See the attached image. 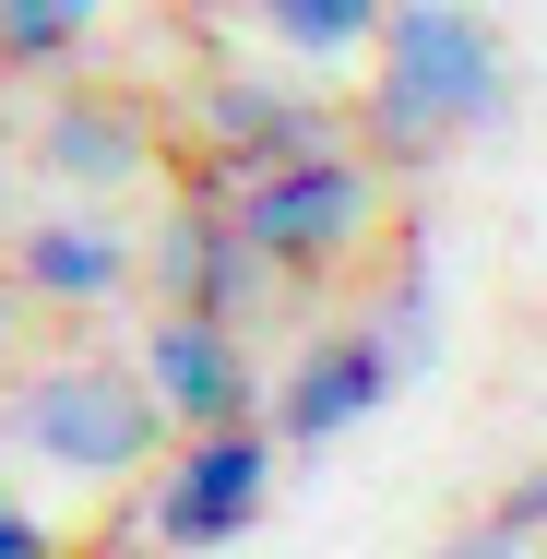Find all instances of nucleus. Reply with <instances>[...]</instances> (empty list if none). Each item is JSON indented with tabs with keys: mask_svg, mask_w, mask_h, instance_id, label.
Here are the masks:
<instances>
[{
	"mask_svg": "<svg viewBox=\"0 0 547 559\" xmlns=\"http://www.w3.org/2000/svg\"><path fill=\"white\" fill-rule=\"evenodd\" d=\"M500 119H512V36H500V12L393 0V12H381V48H369L357 155H369V167H429L440 143L500 131Z\"/></svg>",
	"mask_w": 547,
	"mask_h": 559,
	"instance_id": "nucleus-1",
	"label": "nucleus"
},
{
	"mask_svg": "<svg viewBox=\"0 0 547 559\" xmlns=\"http://www.w3.org/2000/svg\"><path fill=\"white\" fill-rule=\"evenodd\" d=\"M0 452H24V464H48L72 488H143L179 452V429L155 417L131 357L72 345V357H24V381L0 393Z\"/></svg>",
	"mask_w": 547,
	"mask_h": 559,
	"instance_id": "nucleus-2",
	"label": "nucleus"
},
{
	"mask_svg": "<svg viewBox=\"0 0 547 559\" xmlns=\"http://www.w3.org/2000/svg\"><path fill=\"white\" fill-rule=\"evenodd\" d=\"M429 357V250H417V226H405V262H393V286L369 298V310H345L333 334H310V357L286 369V393L262 405V429L286 452H322L345 441L369 405H393V381Z\"/></svg>",
	"mask_w": 547,
	"mask_h": 559,
	"instance_id": "nucleus-3",
	"label": "nucleus"
},
{
	"mask_svg": "<svg viewBox=\"0 0 547 559\" xmlns=\"http://www.w3.org/2000/svg\"><path fill=\"white\" fill-rule=\"evenodd\" d=\"M238 238L262 250L274 286H310V274H345L381 226V167L345 143V155H310V167H274V179H238L226 191Z\"/></svg>",
	"mask_w": 547,
	"mask_h": 559,
	"instance_id": "nucleus-4",
	"label": "nucleus"
},
{
	"mask_svg": "<svg viewBox=\"0 0 547 559\" xmlns=\"http://www.w3.org/2000/svg\"><path fill=\"white\" fill-rule=\"evenodd\" d=\"M274 464H286V441H274V429H215V441H179L143 488H131V512H143V536H155L167 559L238 548V536L274 512Z\"/></svg>",
	"mask_w": 547,
	"mask_h": 559,
	"instance_id": "nucleus-5",
	"label": "nucleus"
},
{
	"mask_svg": "<svg viewBox=\"0 0 547 559\" xmlns=\"http://www.w3.org/2000/svg\"><path fill=\"white\" fill-rule=\"evenodd\" d=\"M143 298H155V322H215V334H238V322L274 298V274H262V250L238 238L226 191H203V179L167 191V215L143 226Z\"/></svg>",
	"mask_w": 547,
	"mask_h": 559,
	"instance_id": "nucleus-6",
	"label": "nucleus"
},
{
	"mask_svg": "<svg viewBox=\"0 0 547 559\" xmlns=\"http://www.w3.org/2000/svg\"><path fill=\"white\" fill-rule=\"evenodd\" d=\"M24 167L48 179V203L108 215L119 191H143L167 167V119L143 108V96H119V84H60L48 108L24 119Z\"/></svg>",
	"mask_w": 547,
	"mask_h": 559,
	"instance_id": "nucleus-7",
	"label": "nucleus"
},
{
	"mask_svg": "<svg viewBox=\"0 0 547 559\" xmlns=\"http://www.w3.org/2000/svg\"><path fill=\"white\" fill-rule=\"evenodd\" d=\"M191 143H203L191 179H203V191H238V179L345 155L357 131H345V108H322V96H286V84H262V72H215V84L191 96Z\"/></svg>",
	"mask_w": 547,
	"mask_h": 559,
	"instance_id": "nucleus-8",
	"label": "nucleus"
},
{
	"mask_svg": "<svg viewBox=\"0 0 547 559\" xmlns=\"http://www.w3.org/2000/svg\"><path fill=\"white\" fill-rule=\"evenodd\" d=\"M0 274H12V298L36 322H96V310H119L143 286V238L119 215H84V203H36V215L12 226Z\"/></svg>",
	"mask_w": 547,
	"mask_h": 559,
	"instance_id": "nucleus-9",
	"label": "nucleus"
},
{
	"mask_svg": "<svg viewBox=\"0 0 547 559\" xmlns=\"http://www.w3.org/2000/svg\"><path fill=\"white\" fill-rule=\"evenodd\" d=\"M155 417L179 441H215V429H262V369H250V334H215V322H143L131 345Z\"/></svg>",
	"mask_w": 547,
	"mask_h": 559,
	"instance_id": "nucleus-10",
	"label": "nucleus"
},
{
	"mask_svg": "<svg viewBox=\"0 0 547 559\" xmlns=\"http://www.w3.org/2000/svg\"><path fill=\"white\" fill-rule=\"evenodd\" d=\"M381 12L393 0H250V24L286 60H357V48H381Z\"/></svg>",
	"mask_w": 547,
	"mask_h": 559,
	"instance_id": "nucleus-11",
	"label": "nucleus"
},
{
	"mask_svg": "<svg viewBox=\"0 0 547 559\" xmlns=\"http://www.w3.org/2000/svg\"><path fill=\"white\" fill-rule=\"evenodd\" d=\"M108 36L96 0H0V72H72Z\"/></svg>",
	"mask_w": 547,
	"mask_h": 559,
	"instance_id": "nucleus-12",
	"label": "nucleus"
},
{
	"mask_svg": "<svg viewBox=\"0 0 547 559\" xmlns=\"http://www.w3.org/2000/svg\"><path fill=\"white\" fill-rule=\"evenodd\" d=\"M488 548H547V464L500 488V512H488Z\"/></svg>",
	"mask_w": 547,
	"mask_h": 559,
	"instance_id": "nucleus-13",
	"label": "nucleus"
},
{
	"mask_svg": "<svg viewBox=\"0 0 547 559\" xmlns=\"http://www.w3.org/2000/svg\"><path fill=\"white\" fill-rule=\"evenodd\" d=\"M0 559H60V536L36 524V500H12V476H0Z\"/></svg>",
	"mask_w": 547,
	"mask_h": 559,
	"instance_id": "nucleus-14",
	"label": "nucleus"
},
{
	"mask_svg": "<svg viewBox=\"0 0 547 559\" xmlns=\"http://www.w3.org/2000/svg\"><path fill=\"white\" fill-rule=\"evenodd\" d=\"M12 226H24V131L0 119V250H12Z\"/></svg>",
	"mask_w": 547,
	"mask_h": 559,
	"instance_id": "nucleus-15",
	"label": "nucleus"
},
{
	"mask_svg": "<svg viewBox=\"0 0 547 559\" xmlns=\"http://www.w3.org/2000/svg\"><path fill=\"white\" fill-rule=\"evenodd\" d=\"M24 322H36V310H24V298H12V274H0V393L24 381Z\"/></svg>",
	"mask_w": 547,
	"mask_h": 559,
	"instance_id": "nucleus-16",
	"label": "nucleus"
},
{
	"mask_svg": "<svg viewBox=\"0 0 547 559\" xmlns=\"http://www.w3.org/2000/svg\"><path fill=\"white\" fill-rule=\"evenodd\" d=\"M440 559H488V536H464V548H440Z\"/></svg>",
	"mask_w": 547,
	"mask_h": 559,
	"instance_id": "nucleus-17",
	"label": "nucleus"
},
{
	"mask_svg": "<svg viewBox=\"0 0 547 559\" xmlns=\"http://www.w3.org/2000/svg\"><path fill=\"white\" fill-rule=\"evenodd\" d=\"M488 559H547V548H488Z\"/></svg>",
	"mask_w": 547,
	"mask_h": 559,
	"instance_id": "nucleus-18",
	"label": "nucleus"
}]
</instances>
